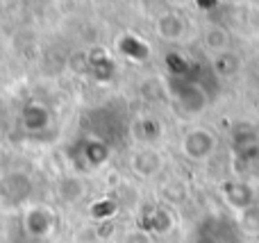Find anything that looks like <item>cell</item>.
<instances>
[{
  "mask_svg": "<svg viewBox=\"0 0 259 243\" xmlns=\"http://www.w3.org/2000/svg\"><path fill=\"white\" fill-rule=\"evenodd\" d=\"M196 243H241V230L230 218L211 214L198 225Z\"/></svg>",
  "mask_w": 259,
  "mask_h": 243,
  "instance_id": "6da1fadb",
  "label": "cell"
},
{
  "mask_svg": "<svg viewBox=\"0 0 259 243\" xmlns=\"http://www.w3.org/2000/svg\"><path fill=\"white\" fill-rule=\"evenodd\" d=\"M170 89H173L175 98L180 100L187 112H200L207 105V95L196 82H184V80H173L170 82Z\"/></svg>",
  "mask_w": 259,
  "mask_h": 243,
  "instance_id": "7a4b0ae2",
  "label": "cell"
},
{
  "mask_svg": "<svg viewBox=\"0 0 259 243\" xmlns=\"http://www.w3.org/2000/svg\"><path fill=\"white\" fill-rule=\"evenodd\" d=\"M214 145H216L214 134L207 130H193L184 136V153L191 159H205L214 150Z\"/></svg>",
  "mask_w": 259,
  "mask_h": 243,
  "instance_id": "3957f363",
  "label": "cell"
},
{
  "mask_svg": "<svg viewBox=\"0 0 259 243\" xmlns=\"http://www.w3.org/2000/svg\"><path fill=\"white\" fill-rule=\"evenodd\" d=\"M157 32H159L161 39L166 41H175L180 39V36L184 34V21L180 14L175 12H166L159 16V21H157Z\"/></svg>",
  "mask_w": 259,
  "mask_h": 243,
  "instance_id": "277c9868",
  "label": "cell"
},
{
  "mask_svg": "<svg viewBox=\"0 0 259 243\" xmlns=\"http://www.w3.org/2000/svg\"><path fill=\"white\" fill-rule=\"evenodd\" d=\"M228 191H230V193H225V196H228V200H230V205H232V207L243 209V207H248V205H250L252 193H250V189H248L246 184H232V186H228Z\"/></svg>",
  "mask_w": 259,
  "mask_h": 243,
  "instance_id": "5b68a950",
  "label": "cell"
},
{
  "mask_svg": "<svg viewBox=\"0 0 259 243\" xmlns=\"http://www.w3.org/2000/svg\"><path fill=\"white\" fill-rule=\"evenodd\" d=\"M205 43L209 45L211 50H225V45H228V34H225L223 30H219V27H214V30H209L205 34Z\"/></svg>",
  "mask_w": 259,
  "mask_h": 243,
  "instance_id": "8992f818",
  "label": "cell"
}]
</instances>
